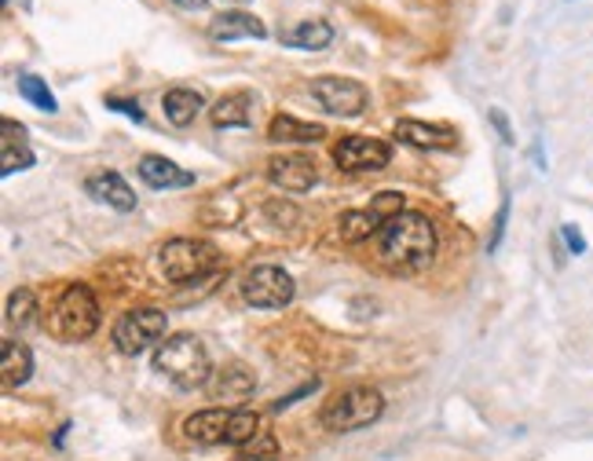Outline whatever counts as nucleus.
<instances>
[{
    "mask_svg": "<svg viewBox=\"0 0 593 461\" xmlns=\"http://www.w3.org/2000/svg\"><path fill=\"white\" fill-rule=\"evenodd\" d=\"M165 312H158V308H133V312H125L122 319L114 323V345L122 356H139L147 352L150 345H158V340L165 337Z\"/></svg>",
    "mask_w": 593,
    "mask_h": 461,
    "instance_id": "7",
    "label": "nucleus"
},
{
    "mask_svg": "<svg viewBox=\"0 0 593 461\" xmlns=\"http://www.w3.org/2000/svg\"><path fill=\"white\" fill-rule=\"evenodd\" d=\"M0 374H4L8 388L29 381V374H34V356H29V348L18 345V340H4V363H0Z\"/></svg>",
    "mask_w": 593,
    "mask_h": 461,
    "instance_id": "23",
    "label": "nucleus"
},
{
    "mask_svg": "<svg viewBox=\"0 0 593 461\" xmlns=\"http://www.w3.org/2000/svg\"><path fill=\"white\" fill-rule=\"evenodd\" d=\"M206 388H209V396H213V403L238 407V403H246V399L254 396L257 381L246 366H224V370H217V374L209 377Z\"/></svg>",
    "mask_w": 593,
    "mask_h": 461,
    "instance_id": "12",
    "label": "nucleus"
},
{
    "mask_svg": "<svg viewBox=\"0 0 593 461\" xmlns=\"http://www.w3.org/2000/svg\"><path fill=\"white\" fill-rule=\"evenodd\" d=\"M396 136L404 139V144L418 147V150H455L458 147V133L447 125H425V122H396Z\"/></svg>",
    "mask_w": 593,
    "mask_h": 461,
    "instance_id": "13",
    "label": "nucleus"
},
{
    "mask_svg": "<svg viewBox=\"0 0 593 461\" xmlns=\"http://www.w3.org/2000/svg\"><path fill=\"white\" fill-rule=\"evenodd\" d=\"M378 242H381V260H385L388 267L418 272V267H425L432 253H436V230H432L429 216L399 213L378 230Z\"/></svg>",
    "mask_w": 593,
    "mask_h": 461,
    "instance_id": "1",
    "label": "nucleus"
},
{
    "mask_svg": "<svg viewBox=\"0 0 593 461\" xmlns=\"http://www.w3.org/2000/svg\"><path fill=\"white\" fill-rule=\"evenodd\" d=\"M34 315H37L34 289H15V294L8 297V323L23 329V326H34Z\"/></svg>",
    "mask_w": 593,
    "mask_h": 461,
    "instance_id": "24",
    "label": "nucleus"
},
{
    "mask_svg": "<svg viewBox=\"0 0 593 461\" xmlns=\"http://www.w3.org/2000/svg\"><path fill=\"white\" fill-rule=\"evenodd\" d=\"M506 216H509V202H502L498 216H495V227H491V238H487V249H498L502 242V230H506Z\"/></svg>",
    "mask_w": 593,
    "mask_h": 461,
    "instance_id": "28",
    "label": "nucleus"
},
{
    "mask_svg": "<svg viewBox=\"0 0 593 461\" xmlns=\"http://www.w3.org/2000/svg\"><path fill=\"white\" fill-rule=\"evenodd\" d=\"M370 209H374V213L388 224L392 216L404 213V195H399V190H381V195H374V202H370Z\"/></svg>",
    "mask_w": 593,
    "mask_h": 461,
    "instance_id": "27",
    "label": "nucleus"
},
{
    "mask_svg": "<svg viewBox=\"0 0 593 461\" xmlns=\"http://www.w3.org/2000/svg\"><path fill=\"white\" fill-rule=\"evenodd\" d=\"M560 235H565V242H568V249H571V253H576V257H582V253H586V238H582L579 230L571 227V224H565V227H560Z\"/></svg>",
    "mask_w": 593,
    "mask_h": 461,
    "instance_id": "29",
    "label": "nucleus"
},
{
    "mask_svg": "<svg viewBox=\"0 0 593 461\" xmlns=\"http://www.w3.org/2000/svg\"><path fill=\"white\" fill-rule=\"evenodd\" d=\"M243 297L254 308H286L294 300V278L275 264H260L243 278Z\"/></svg>",
    "mask_w": 593,
    "mask_h": 461,
    "instance_id": "8",
    "label": "nucleus"
},
{
    "mask_svg": "<svg viewBox=\"0 0 593 461\" xmlns=\"http://www.w3.org/2000/svg\"><path fill=\"white\" fill-rule=\"evenodd\" d=\"M209 117H213L217 128L254 125V96H249V92H231V96L220 99L213 110H209Z\"/></svg>",
    "mask_w": 593,
    "mask_h": 461,
    "instance_id": "18",
    "label": "nucleus"
},
{
    "mask_svg": "<svg viewBox=\"0 0 593 461\" xmlns=\"http://www.w3.org/2000/svg\"><path fill=\"white\" fill-rule=\"evenodd\" d=\"M85 190L96 198V202H107L110 209H118V213H133V209H136L133 187H128L118 173H96V176H88L85 179Z\"/></svg>",
    "mask_w": 593,
    "mask_h": 461,
    "instance_id": "14",
    "label": "nucleus"
},
{
    "mask_svg": "<svg viewBox=\"0 0 593 461\" xmlns=\"http://www.w3.org/2000/svg\"><path fill=\"white\" fill-rule=\"evenodd\" d=\"M18 92H23V99H29L37 110H45V114L55 110V96L48 92V85L37 74H18Z\"/></svg>",
    "mask_w": 593,
    "mask_h": 461,
    "instance_id": "25",
    "label": "nucleus"
},
{
    "mask_svg": "<svg viewBox=\"0 0 593 461\" xmlns=\"http://www.w3.org/2000/svg\"><path fill=\"white\" fill-rule=\"evenodd\" d=\"M311 96L337 117H356L367 110V88L351 82V77H319V82L311 85Z\"/></svg>",
    "mask_w": 593,
    "mask_h": 461,
    "instance_id": "10",
    "label": "nucleus"
},
{
    "mask_svg": "<svg viewBox=\"0 0 593 461\" xmlns=\"http://www.w3.org/2000/svg\"><path fill=\"white\" fill-rule=\"evenodd\" d=\"M491 122L498 125V133H502V139L506 144H512V133H509V125H506V117H502V110H491Z\"/></svg>",
    "mask_w": 593,
    "mask_h": 461,
    "instance_id": "31",
    "label": "nucleus"
},
{
    "mask_svg": "<svg viewBox=\"0 0 593 461\" xmlns=\"http://www.w3.org/2000/svg\"><path fill=\"white\" fill-rule=\"evenodd\" d=\"M0 128H4V176L34 165V154H29V147H26V128L15 125L12 117H4Z\"/></svg>",
    "mask_w": 593,
    "mask_h": 461,
    "instance_id": "22",
    "label": "nucleus"
},
{
    "mask_svg": "<svg viewBox=\"0 0 593 461\" xmlns=\"http://www.w3.org/2000/svg\"><path fill=\"white\" fill-rule=\"evenodd\" d=\"M176 8H187V12H202L206 8V0H173Z\"/></svg>",
    "mask_w": 593,
    "mask_h": 461,
    "instance_id": "32",
    "label": "nucleus"
},
{
    "mask_svg": "<svg viewBox=\"0 0 593 461\" xmlns=\"http://www.w3.org/2000/svg\"><path fill=\"white\" fill-rule=\"evenodd\" d=\"M268 176H271V184L289 190V195H305V190L316 187V179H319L316 162L305 158V154H279V158H271Z\"/></svg>",
    "mask_w": 593,
    "mask_h": 461,
    "instance_id": "11",
    "label": "nucleus"
},
{
    "mask_svg": "<svg viewBox=\"0 0 593 461\" xmlns=\"http://www.w3.org/2000/svg\"><path fill=\"white\" fill-rule=\"evenodd\" d=\"M257 433H260V418L254 410H235V407L198 410V414H190L184 421V436L190 444H202V447H217V444L246 447Z\"/></svg>",
    "mask_w": 593,
    "mask_h": 461,
    "instance_id": "3",
    "label": "nucleus"
},
{
    "mask_svg": "<svg viewBox=\"0 0 593 461\" xmlns=\"http://www.w3.org/2000/svg\"><path fill=\"white\" fill-rule=\"evenodd\" d=\"M243 458H246V461H275V458H279L275 436H271V433H257V436L243 447Z\"/></svg>",
    "mask_w": 593,
    "mask_h": 461,
    "instance_id": "26",
    "label": "nucleus"
},
{
    "mask_svg": "<svg viewBox=\"0 0 593 461\" xmlns=\"http://www.w3.org/2000/svg\"><path fill=\"white\" fill-rule=\"evenodd\" d=\"M220 264V253L206 238H173L158 253V267L169 283H198V278L213 275Z\"/></svg>",
    "mask_w": 593,
    "mask_h": 461,
    "instance_id": "4",
    "label": "nucleus"
},
{
    "mask_svg": "<svg viewBox=\"0 0 593 461\" xmlns=\"http://www.w3.org/2000/svg\"><path fill=\"white\" fill-rule=\"evenodd\" d=\"M334 162L345 173H381L392 162V147L374 136H345L334 147Z\"/></svg>",
    "mask_w": 593,
    "mask_h": 461,
    "instance_id": "9",
    "label": "nucleus"
},
{
    "mask_svg": "<svg viewBox=\"0 0 593 461\" xmlns=\"http://www.w3.org/2000/svg\"><path fill=\"white\" fill-rule=\"evenodd\" d=\"M110 107H118L122 114H128V117H136V122H144V110H139V103H133V99H118V96H110L107 99Z\"/></svg>",
    "mask_w": 593,
    "mask_h": 461,
    "instance_id": "30",
    "label": "nucleus"
},
{
    "mask_svg": "<svg viewBox=\"0 0 593 461\" xmlns=\"http://www.w3.org/2000/svg\"><path fill=\"white\" fill-rule=\"evenodd\" d=\"M224 4H249V0H224Z\"/></svg>",
    "mask_w": 593,
    "mask_h": 461,
    "instance_id": "33",
    "label": "nucleus"
},
{
    "mask_svg": "<svg viewBox=\"0 0 593 461\" xmlns=\"http://www.w3.org/2000/svg\"><path fill=\"white\" fill-rule=\"evenodd\" d=\"M162 107H165L169 122H173L176 128H187L198 117V110L206 107V99H202V92H195V88H169Z\"/></svg>",
    "mask_w": 593,
    "mask_h": 461,
    "instance_id": "19",
    "label": "nucleus"
},
{
    "mask_svg": "<svg viewBox=\"0 0 593 461\" xmlns=\"http://www.w3.org/2000/svg\"><path fill=\"white\" fill-rule=\"evenodd\" d=\"M209 37L213 41H243V37H268V26L249 12H224L209 23Z\"/></svg>",
    "mask_w": 593,
    "mask_h": 461,
    "instance_id": "16",
    "label": "nucleus"
},
{
    "mask_svg": "<svg viewBox=\"0 0 593 461\" xmlns=\"http://www.w3.org/2000/svg\"><path fill=\"white\" fill-rule=\"evenodd\" d=\"M139 179L155 190H169V187H190L195 184V173H187V169H180L162 154H147L139 158Z\"/></svg>",
    "mask_w": 593,
    "mask_h": 461,
    "instance_id": "15",
    "label": "nucleus"
},
{
    "mask_svg": "<svg viewBox=\"0 0 593 461\" xmlns=\"http://www.w3.org/2000/svg\"><path fill=\"white\" fill-rule=\"evenodd\" d=\"M385 227V220H381L374 209H348V213H341L337 220V235L341 242H363V238L378 235V230Z\"/></svg>",
    "mask_w": 593,
    "mask_h": 461,
    "instance_id": "20",
    "label": "nucleus"
},
{
    "mask_svg": "<svg viewBox=\"0 0 593 461\" xmlns=\"http://www.w3.org/2000/svg\"><path fill=\"white\" fill-rule=\"evenodd\" d=\"M52 326L63 340H85L99 329V304L88 286H70L63 297H59L55 312H52Z\"/></svg>",
    "mask_w": 593,
    "mask_h": 461,
    "instance_id": "6",
    "label": "nucleus"
},
{
    "mask_svg": "<svg viewBox=\"0 0 593 461\" xmlns=\"http://www.w3.org/2000/svg\"><path fill=\"white\" fill-rule=\"evenodd\" d=\"M323 136H326L323 125L297 122V117H289V114L271 117V125H268V139H271V144H319Z\"/></svg>",
    "mask_w": 593,
    "mask_h": 461,
    "instance_id": "17",
    "label": "nucleus"
},
{
    "mask_svg": "<svg viewBox=\"0 0 593 461\" xmlns=\"http://www.w3.org/2000/svg\"><path fill=\"white\" fill-rule=\"evenodd\" d=\"M381 410H385V396L370 385H356V388L337 393L323 407V425L330 433H356V428L374 425L381 418Z\"/></svg>",
    "mask_w": 593,
    "mask_h": 461,
    "instance_id": "5",
    "label": "nucleus"
},
{
    "mask_svg": "<svg viewBox=\"0 0 593 461\" xmlns=\"http://www.w3.org/2000/svg\"><path fill=\"white\" fill-rule=\"evenodd\" d=\"M243 461H246V458H243Z\"/></svg>",
    "mask_w": 593,
    "mask_h": 461,
    "instance_id": "34",
    "label": "nucleus"
},
{
    "mask_svg": "<svg viewBox=\"0 0 593 461\" xmlns=\"http://www.w3.org/2000/svg\"><path fill=\"white\" fill-rule=\"evenodd\" d=\"M279 41H283L286 48H305V52H319V48H326L330 41H334V26L330 23H297L279 34Z\"/></svg>",
    "mask_w": 593,
    "mask_h": 461,
    "instance_id": "21",
    "label": "nucleus"
},
{
    "mask_svg": "<svg viewBox=\"0 0 593 461\" xmlns=\"http://www.w3.org/2000/svg\"><path fill=\"white\" fill-rule=\"evenodd\" d=\"M155 370L165 381H173L180 393H195V388L209 385L213 366L195 334H173L155 348Z\"/></svg>",
    "mask_w": 593,
    "mask_h": 461,
    "instance_id": "2",
    "label": "nucleus"
}]
</instances>
